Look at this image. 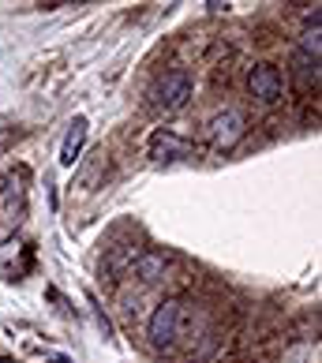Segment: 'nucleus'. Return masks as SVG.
Here are the masks:
<instances>
[{"mask_svg":"<svg viewBox=\"0 0 322 363\" xmlns=\"http://www.w3.org/2000/svg\"><path fill=\"white\" fill-rule=\"evenodd\" d=\"M184 337V303L165 300L157 303V311L150 315V345L154 348H172Z\"/></svg>","mask_w":322,"mask_h":363,"instance_id":"nucleus-1","label":"nucleus"},{"mask_svg":"<svg viewBox=\"0 0 322 363\" xmlns=\"http://www.w3.org/2000/svg\"><path fill=\"white\" fill-rule=\"evenodd\" d=\"M191 90H195V83H191V75L187 72H165L157 79V86H154V109H161V113H177V109H184L187 105V98H191Z\"/></svg>","mask_w":322,"mask_h":363,"instance_id":"nucleus-2","label":"nucleus"},{"mask_svg":"<svg viewBox=\"0 0 322 363\" xmlns=\"http://www.w3.org/2000/svg\"><path fill=\"white\" fill-rule=\"evenodd\" d=\"M206 139L218 146V150H233V146L244 139V116L236 109H221L206 120Z\"/></svg>","mask_w":322,"mask_h":363,"instance_id":"nucleus-3","label":"nucleus"},{"mask_svg":"<svg viewBox=\"0 0 322 363\" xmlns=\"http://www.w3.org/2000/svg\"><path fill=\"white\" fill-rule=\"evenodd\" d=\"M248 90L266 105L277 101L281 98V72L274 68V64H255L251 75H248Z\"/></svg>","mask_w":322,"mask_h":363,"instance_id":"nucleus-4","label":"nucleus"},{"mask_svg":"<svg viewBox=\"0 0 322 363\" xmlns=\"http://www.w3.org/2000/svg\"><path fill=\"white\" fill-rule=\"evenodd\" d=\"M87 131H90L87 116H75L68 124V135H64V143H60V165L64 169H72L79 161V154H83V146H87Z\"/></svg>","mask_w":322,"mask_h":363,"instance_id":"nucleus-5","label":"nucleus"},{"mask_svg":"<svg viewBox=\"0 0 322 363\" xmlns=\"http://www.w3.org/2000/svg\"><path fill=\"white\" fill-rule=\"evenodd\" d=\"M26 270H30V251H26V244L11 240V244L0 247V274L8 281H19Z\"/></svg>","mask_w":322,"mask_h":363,"instance_id":"nucleus-6","label":"nucleus"},{"mask_svg":"<svg viewBox=\"0 0 322 363\" xmlns=\"http://www.w3.org/2000/svg\"><path fill=\"white\" fill-rule=\"evenodd\" d=\"M0 210H4V221L19 225L26 218V191H23V177L8 180V187L0 191Z\"/></svg>","mask_w":322,"mask_h":363,"instance_id":"nucleus-7","label":"nucleus"},{"mask_svg":"<svg viewBox=\"0 0 322 363\" xmlns=\"http://www.w3.org/2000/svg\"><path fill=\"white\" fill-rule=\"evenodd\" d=\"M187 146L180 135H172V131H157V135L150 139V157H157V161H169V157H187Z\"/></svg>","mask_w":322,"mask_h":363,"instance_id":"nucleus-8","label":"nucleus"},{"mask_svg":"<svg viewBox=\"0 0 322 363\" xmlns=\"http://www.w3.org/2000/svg\"><path fill=\"white\" fill-rule=\"evenodd\" d=\"M165 255H139L135 259V274L143 277V281H157L161 274H165Z\"/></svg>","mask_w":322,"mask_h":363,"instance_id":"nucleus-9","label":"nucleus"}]
</instances>
